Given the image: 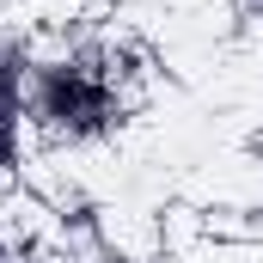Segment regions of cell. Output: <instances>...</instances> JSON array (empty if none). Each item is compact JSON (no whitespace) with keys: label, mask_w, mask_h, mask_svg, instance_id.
I'll list each match as a JSON object with an SVG mask.
<instances>
[{"label":"cell","mask_w":263,"mask_h":263,"mask_svg":"<svg viewBox=\"0 0 263 263\" xmlns=\"http://www.w3.org/2000/svg\"><path fill=\"white\" fill-rule=\"evenodd\" d=\"M43 117L73 123V129H98V123L110 117V92H104L98 80H86L80 67H62V73H49V86H43Z\"/></svg>","instance_id":"obj_1"},{"label":"cell","mask_w":263,"mask_h":263,"mask_svg":"<svg viewBox=\"0 0 263 263\" xmlns=\"http://www.w3.org/2000/svg\"><path fill=\"white\" fill-rule=\"evenodd\" d=\"M6 117H12V86L0 80V141H6Z\"/></svg>","instance_id":"obj_2"}]
</instances>
